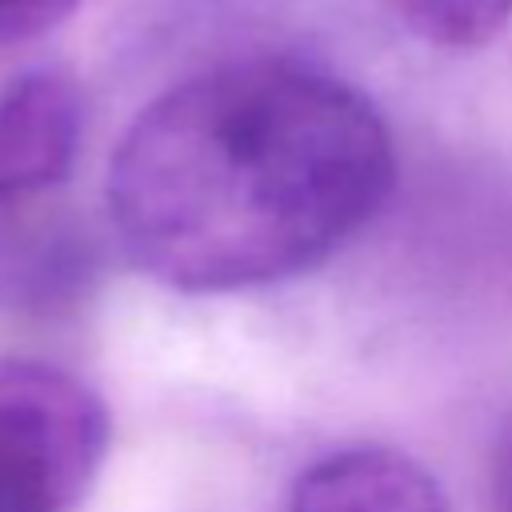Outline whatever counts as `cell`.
I'll use <instances>...</instances> for the list:
<instances>
[{"label":"cell","mask_w":512,"mask_h":512,"mask_svg":"<svg viewBox=\"0 0 512 512\" xmlns=\"http://www.w3.org/2000/svg\"><path fill=\"white\" fill-rule=\"evenodd\" d=\"M392 136L352 84L292 60H240L156 96L108 164L124 256L212 296L324 264L392 192Z\"/></svg>","instance_id":"6da1fadb"},{"label":"cell","mask_w":512,"mask_h":512,"mask_svg":"<svg viewBox=\"0 0 512 512\" xmlns=\"http://www.w3.org/2000/svg\"><path fill=\"white\" fill-rule=\"evenodd\" d=\"M104 452L108 412L80 376L0 360V512H76Z\"/></svg>","instance_id":"7a4b0ae2"},{"label":"cell","mask_w":512,"mask_h":512,"mask_svg":"<svg viewBox=\"0 0 512 512\" xmlns=\"http://www.w3.org/2000/svg\"><path fill=\"white\" fill-rule=\"evenodd\" d=\"M84 96L64 68H28L0 88V204L48 192L72 172Z\"/></svg>","instance_id":"3957f363"},{"label":"cell","mask_w":512,"mask_h":512,"mask_svg":"<svg viewBox=\"0 0 512 512\" xmlns=\"http://www.w3.org/2000/svg\"><path fill=\"white\" fill-rule=\"evenodd\" d=\"M288 512H448L428 468L396 448H344L316 460Z\"/></svg>","instance_id":"277c9868"},{"label":"cell","mask_w":512,"mask_h":512,"mask_svg":"<svg viewBox=\"0 0 512 512\" xmlns=\"http://www.w3.org/2000/svg\"><path fill=\"white\" fill-rule=\"evenodd\" d=\"M384 4L412 36L448 52L484 48L512 20V0H384Z\"/></svg>","instance_id":"5b68a950"},{"label":"cell","mask_w":512,"mask_h":512,"mask_svg":"<svg viewBox=\"0 0 512 512\" xmlns=\"http://www.w3.org/2000/svg\"><path fill=\"white\" fill-rule=\"evenodd\" d=\"M76 0H0V44L36 40L48 28H56Z\"/></svg>","instance_id":"8992f818"},{"label":"cell","mask_w":512,"mask_h":512,"mask_svg":"<svg viewBox=\"0 0 512 512\" xmlns=\"http://www.w3.org/2000/svg\"><path fill=\"white\" fill-rule=\"evenodd\" d=\"M504 500H508V512H512V456L504 464Z\"/></svg>","instance_id":"52a82bcc"}]
</instances>
